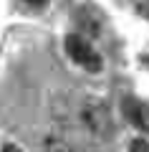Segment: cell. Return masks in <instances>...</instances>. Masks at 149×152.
<instances>
[{
	"label": "cell",
	"instance_id": "cell-1",
	"mask_svg": "<svg viewBox=\"0 0 149 152\" xmlns=\"http://www.w3.org/2000/svg\"><path fill=\"white\" fill-rule=\"evenodd\" d=\"M66 53L71 61L84 66L86 71H101V56L89 46V41L81 36H68L66 38Z\"/></svg>",
	"mask_w": 149,
	"mask_h": 152
},
{
	"label": "cell",
	"instance_id": "cell-2",
	"mask_svg": "<svg viewBox=\"0 0 149 152\" xmlns=\"http://www.w3.org/2000/svg\"><path fill=\"white\" fill-rule=\"evenodd\" d=\"M81 119H84L86 129L91 132L94 137H106L111 132V122H109V114L101 104H86L84 112H81Z\"/></svg>",
	"mask_w": 149,
	"mask_h": 152
},
{
	"label": "cell",
	"instance_id": "cell-3",
	"mask_svg": "<svg viewBox=\"0 0 149 152\" xmlns=\"http://www.w3.org/2000/svg\"><path fill=\"white\" fill-rule=\"evenodd\" d=\"M124 114L137 129L149 132V104L139 102V99H126L124 102Z\"/></svg>",
	"mask_w": 149,
	"mask_h": 152
},
{
	"label": "cell",
	"instance_id": "cell-4",
	"mask_svg": "<svg viewBox=\"0 0 149 152\" xmlns=\"http://www.w3.org/2000/svg\"><path fill=\"white\" fill-rule=\"evenodd\" d=\"M46 152H71V147L61 137H48L46 140Z\"/></svg>",
	"mask_w": 149,
	"mask_h": 152
},
{
	"label": "cell",
	"instance_id": "cell-5",
	"mask_svg": "<svg viewBox=\"0 0 149 152\" xmlns=\"http://www.w3.org/2000/svg\"><path fill=\"white\" fill-rule=\"evenodd\" d=\"M129 152H149V142H144V140H134L132 145H129Z\"/></svg>",
	"mask_w": 149,
	"mask_h": 152
},
{
	"label": "cell",
	"instance_id": "cell-6",
	"mask_svg": "<svg viewBox=\"0 0 149 152\" xmlns=\"http://www.w3.org/2000/svg\"><path fill=\"white\" fill-rule=\"evenodd\" d=\"M134 5H137V10L144 18H149V0H134Z\"/></svg>",
	"mask_w": 149,
	"mask_h": 152
},
{
	"label": "cell",
	"instance_id": "cell-7",
	"mask_svg": "<svg viewBox=\"0 0 149 152\" xmlns=\"http://www.w3.org/2000/svg\"><path fill=\"white\" fill-rule=\"evenodd\" d=\"M28 5H33V8H41V5H46L48 0H25Z\"/></svg>",
	"mask_w": 149,
	"mask_h": 152
},
{
	"label": "cell",
	"instance_id": "cell-8",
	"mask_svg": "<svg viewBox=\"0 0 149 152\" xmlns=\"http://www.w3.org/2000/svg\"><path fill=\"white\" fill-rule=\"evenodd\" d=\"M3 152H20V150H18L15 145H5V147H3Z\"/></svg>",
	"mask_w": 149,
	"mask_h": 152
}]
</instances>
